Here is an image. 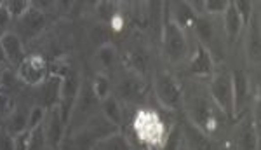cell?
<instances>
[{
    "mask_svg": "<svg viewBox=\"0 0 261 150\" xmlns=\"http://www.w3.org/2000/svg\"><path fill=\"white\" fill-rule=\"evenodd\" d=\"M181 110L185 112L188 122H192L193 126L207 133L209 136H213L214 131L218 129V124H220L218 114H221V112L214 105L211 94L207 91V84H202V81H199V79H193L192 84L183 86Z\"/></svg>",
    "mask_w": 261,
    "mask_h": 150,
    "instance_id": "6da1fadb",
    "label": "cell"
},
{
    "mask_svg": "<svg viewBox=\"0 0 261 150\" xmlns=\"http://www.w3.org/2000/svg\"><path fill=\"white\" fill-rule=\"evenodd\" d=\"M161 44L164 58L171 66H179L187 63L188 56H190L192 40L188 39V32L169 18L167 11H164Z\"/></svg>",
    "mask_w": 261,
    "mask_h": 150,
    "instance_id": "7a4b0ae2",
    "label": "cell"
},
{
    "mask_svg": "<svg viewBox=\"0 0 261 150\" xmlns=\"http://www.w3.org/2000/svg\"><path fill=\"white\" fill-rule=\"evenodd\" d=\"M151 89H153L159 105L166 110L176 112L183 105V84L169 70H157L153 73Z\"/></svg>",
    "mask_w": 261,
    "mask_h": 150,
    "instance_id": "3957f363",
    "label": "cell"
},
{
    "mask_svg": "<svg viewBox=\"0 0 261 150\" xmlns=\"http://www.w3.org/2000/svg\"><path fill=\"white\" fill-rule=\"evenodd\" d=\"M133 129L143 145L155 148H161L162 141L167 135V128L164 120L159 117L157 112L148 110V108L138 110L136 117L133 120Z\"/></svg>",
    "mask_w": 261,
    "mask_h": 150,
    "instance_id": "277c9868",
    "label": "cell"
},
{
    "mask_svg": "<svg viewBox=\"0 0 261 150\" xmlns=\"http://www.w3.org/2000/svg\"><path fill=\"white\" fill-rule=\"evenodd\" d=\"M207 91L211 94L214 105L225 117H235L233 105V86H231V73L226 68H216L207 79Z\"/></svg>",
    "mask_w": 261,
    "mask_h": 150,
    "instance_id": "5b68a950",
    "label": "cell"
},
{
    "mask_svg": "<svg viewBox=\"0 0 261 150\" xmlns=\"http://www.w3.org/2000/svg\"><path fill=\"white\" fill-rule=\"evenodd\" d=\"M113 94L119 99H122V102L130 103V105H138V103H141L143 99L148 96V84H146L143 75L130 72L127 75H122L119 79Z\"/></svg>",
    "mask_w": 261,
    "mask_h": 150,
    "instance_id": "8992f818",
    "label": "cell"
},
{
    "mask_svg": "<svg viewBox=\"0 0 261 150\" xmlns=\"http://www.w3.org/2000/svg\"><path fill=\"white\" fill-rule=\"evenodd\" d=\"M187 68L188 73L193 79H199V81H207L211 77V73L216 70V63H214L211 53L204 47L202 44H199L195 40H192V49H190V56L187 60Z\"/></svg>",
    "mask_w": 261,
    "mask_h": 150,
    "instance_id": "52a82bcc",
    "label": "cell"
},
{
    "mask_svg": "<svg viewBox=\"0 0 261 150\" xmlns=\"http://www.w3.org/2000/svg\"><path fill=\"white\" fill-rule=\"evenodd\" d=\"M49 66L45 63V60L40 54H30L24 58V61L16 68V77L21 84H27L30 87H39L47 75Z\"/></svg>",
    "mask_w": 261,
    "mask_h": 150,
    "instance_id": "ba28073f",
    "label": "cell"
},
{
    "mask_svg": "<svg viewBox=\"0 0 261 150\" xmlns=\"http://www.w3.org/2000/svg\"><path fill=\"white\" fill-rule=\"evenodd\" d=\"M246 35H244V53H246V61L249 66L258 68L261 58V39H259V14L258 11L252 12L251 19L244 27Z\"/></svg>",
    "mask_w": 261,
    "mask_h": 150,
    "instance_id": "9c48e42d",
    "label": "cell"
},
{
    "mask_svg": "<svg viewBox=\"0 0 261 150\" xmlns=\"http://www.w3.org/2000/svg\"><path fill=\"white\" fill-rule=\"evenodd\" d=\"M181 124V141H183L185 150H218V145L213 136L204 133L202 129L193 126L185 119Z\"/></svg>",
    "mask_w": 261,
    "mask_h": 150,
    "instance_id": "30bf717a",
    "label": "cell"
},
{
    "mask_svg": "<svg viewBox=\"0 0 261 150\" xmlns=\"http://www.w3.org/2000/svg\"><path fill=\"white\" fill-rule=\"evenodd\" d=\"M61 91H63V75H49L44 82L39 86V96L37 103L45 110H53V108L60 107L61 103Z\"/></svg>",
    "mask_w": 261,
    "mask_h": 150,
    "instance_id": "8fae6325",
    "label": "cell"
},
{
    "mask_svg": "<svg viewBox=\"0 0 261 150\" xmlns=\"http://www.w3.org/2000/svg\"><path fill=\"white\" fill-rule=\"evenodd\" d=\"M231 86H233V105L235 115H239L251 102V77L244 68L230 70Z\"/></svg>",
    "mask_w": 261,
    "mask_h": 150,
    "instance_id": "7c38bea8",
    "label": "cell"
},
{
    "mask_svg": "<svg viewBox=\"0 0 261 150\" xmlns=\"http://www.w3.org/2000/svg\"><path fill=\"white\" fill-rule=\"evenodd\" d=\"M221 32H223V37H225V44L228 45V47H233L235 44H237V40L241 39L242 32H244V21L241 18V14H239V11L235 9L233 2L228 4V7H226V11L223 12L221 16Z\"/></svg>",
    "mask_w": 261,
    "mask_h": 150,
    "instance_id": "4fadbf2b",
    "label": "cell"
},
{
    "mask_svg": "<svg viewBox=\"0 0 261 150\" xmlns=\"http://www.w3.org/2000/svg\"><path fill=\"white\" fill-rule=\"evenodd\" d=\"M44 131H45V138H47L49 148H60L63 140L66 135V124L63 122L60 108H53L47 110V117L44 122Z\"/></svg>",
    "mask_w": 261,
    "mask_h": 150,
    "instance_id": "5bb4252c",
    "label": "cell"
},
{
    "mask_svg": "<svg viewBox=\"0 0 261 150\" xmlns=\"http://www.w3.org/2000/svg\"><path fill=\"white\" fill-rule=\"evenodd\" d=\"M45 14L40 9L32 7L23 18L19 19V39L21 40H33L44 32L45 28Z\"/></svg>",
    "mask_w": 261,
    "mask_h": 150,
    "instance_id": "9a60e30c",
    "label": "cell"
},
{
    "mask_svg": "<svg viewBox=\"0 0 261 150\" xmlns=\"http://www.w3.org/2000/svg\"><path fill=\"white\" fill-rule=\"evenodd\" d=\"M0 44H2L4 54H6L7 65L9 66L18 68V66L24 61V58L28 56V54L24 53L23 40L19 39V35L16 32H7L6 35L0 37Z\"/></svg>",
    "mask_w": 261,
    "mask_h": 150,
    "instance_id": "2e32d148",
    "label": "cell"
},
{
    "mask_svg": "<svg viewBox=\"0 0 261 150\" xmlns=\"http://www.w3.org/2000/svg\"><path fill=\"white\" fill-rule=\"evenodd\" d=\"M30 108L24 103H16L14 110L11 112V115L4 120V129L9 133L11 136H18L21 133L28 131V117H30Z\"/></svg>",
    "mask_w": 261,
    "mask_h": 150,
    "instance_id": "e0dca14e",
    "label": "cell"
},
{
    "mask_svg": "<svg viewBox=\"0 0 261 150\" xmlns=\"http://www.w3.org/2000/svg\"><path fill=\"white\" fill-rule=\"evenodd\" d=\"M99 108L101 112L99 114L103 115L105 119L108 120V122H112L113 126L120 128L122 124H124V117H125V112L124 108H122V103L120 99L115 96V94H108L105 99H101L99 102Z\"/></svg>",
    "mask_w": 261,
    "mask_h": 150,
    "instance_id": "ac0fdd59",
    "label": "cell"
},
{
    "mask_svg": "<svg viewBox=\"0 0 261 150\" xmlns=\"http://www.w3.org/2000/svg\"><path fill=\"white\" fill-rule=\"evenodd\" d=\"M258 128L252 124V119L247 120L239 131L237 147L239 150H258Z\"/></svg>",
    "mask_w": 261,
    "mask_h": 150,
    "instance_id": "d6986e66",
    "label": "cell"
},
{
    "mask_svg": "<svg viewBox=\"0 0 261 150\" xmlns=\"http://www.w3.org/2000/svg\"><path fill=\"white\" fill-rule=\"evenodd\" d=\"M96 61H98V65H99V72L108 75V72L115 68V65H117L115 45L105 44V45H101V47H98V51H96Z\"/></svg>",
    "mask_w": 261,
    "mask_h": 150,
    "instance_id": "ffe728a7",
    "label": "cell"
},
{
    "mask_svg": "<svg viewBox=\"0 0 261 150\" xmlns=\"http://www.w3.org/2000/svg\"><path fill=\"white\" fill-rule=\"evenodd\" d=\"M91 150H133V147H130L129 140L125 138V135H122L119 131L98 140Z\"/></svg>",
    "mask_w": 261,
    "mask_h": 150,
    "instance_id": "44dd1931",
    "label": "cell"
},
{
    "mask_svg": "<svg viewBox=\"0 0 261 150\" xmlns=\"http://www.w3.org/2000/svg\"><path fill=\"white\" fill-rule=\"evenodd\" d=\"M181 148H183V141H181V124L176 122V124H172L171 129H167V135L159 150H181Z\"/></svg>",
    "mask_w": 261,
    "mask_h": 150,
    "instance_id": "7402d4cb",
    "label": "cell"
},
{
    "mask_svg": "<svg viewBox=\"0 0 261 150\" xmlns=\"http://www.w3.org/2000/svg\"><path fill=\"white\" fill-rule=\"evenodd\" d=\"M91 86H92V91H94V94L98 96L99 102L107 98L108 94H112V82L107 73H101V72L96 73L94 81H91Z\"/></svg>",
    "mask_w": 261,
    "mask_h": 150,
    "instance_id": "603a6c76",
    "label": "cell"
},
{
    "mask_svg": "<svg viewBox=\"0 0 261 150\" xmlns=\"http://www.w3.org/2000/svg\"><path fill=\"white\" fill-rule=\"evenodd\" d=\"M19 84L21 82L18 81V77H16V72L11 68H6L2 73H0V91L6 94H11L16 93V91H19Z\"/></svg>",
    "mask_w": 261,
    "mask_h": 150,
    "instance_id": "cb8c5ba5",
    "label": "cell"
},
{
    "mask_svg": "<svg viewBox=\"0 0 261 150\" xmlns=\"http://www.w3.org/2000/svg\"><path fill=\"white\" fill-rule=\"evenodd\" d=\"M89 37H91L92 42L98 45V47H101V45H105V44H112V32L105 23L94 24L91 33H89Z\"/></svg>",
    "mask_w": 261,
    "mask_h": 150,
    "instance_id": "d4e9b609",
    "label": "cell"
},
{
    "mask_svg": "<svg viewBox=\"0 0 261 150\" xmlns=\"http://www.w3.org/2000/svg\"><path fill=\"white\" fill-rule=\"evenodd\" d=\"M4 4H6V9L9 12L11 19H18V21L33 7V4L27 2V0H11V2H4Z\"/></svg>",
    "mask_w": 261,
    "mask_h": 150,
    "instance_id": "484cf974",
    "label": "cell"
},
{
    "mask_svg": "<svg viewBox=\"0 0 261 150\" xmlns=\"http://www.w3.org/2000/svg\"><path fill=\"white\" fill-rule=\"evenodd\" d=\"M230 0H209L204 2V14L211 16V18H221L223 12L226 11Z\"/></svg>",
    "mask_w": 261,
    "mask_h": 150,
    "instance_id": "4316f807",
    "label": "cell"
},
{
    "mask_svg": "<svg viewBox=\"0 0 261 150\" xmlns=\"http://www.w3.org/2000/svg\"><path fill=\"white\" fill-rule=\"evenodd\" d=\"M47 138H45V131H44V124L40 128L33 129L32 136H30V145H28V150H47Z\"/></svg>",
    "mask_w": 261,
    "mask_h": 150,
    "instance_id": "83f0119b",
    "label": "cell"
},
{
    "mask_svg": "<svg viewBox=\"0 0 261 150\" xmlns=\"http://www.w3.org/2000/svg\"><path fill=\"white\" fill-rule=\"evenodd\" d=\"M45 117H47V110L39 105H33L30 108V117H28V131L40 128L45 122Z\"/></svg>",
    "mask_w": 261,
    "mask_h": 150,
    "instance_id": "f1b7e54d",
    "label": "cell"
},
{
    "mask_svg": "<svg viewBox=\"0 0 261 150\" xmlns=\"http://www.w3.org/2000/svg\"><path fill=\"white\" fill-rule=\"evenodd\" d=\"M16 107V102H14V96L11 94H6L0 91V120H6L7 117L11 115V112L14 110Z\"/></svg>",
    "mask_w": 261,
    "mask_h": 150,
    "instance_id": "f546056e",
    "label": "cell"
},
{
    "mask_svg": "<svg viewBox=\"0 0 261 150\" xmlns=\"http://www.w3.org/2000/svg\"><path fill=\"white\" fill-rule=\"evenodd\" d=\"M233 6H235V9L239 11V14H241V18H242V21L244 24H247V21L251 19V16H252V4L251 2H244V0H237V2H233Z\"/></svg>",
    "mask_w": 261,
    "mask_h": 150,
    "instance_id": "4dcf8cb0",
    "label": "cell"
},
{
    "mask_svg": "<svg viewBox=\"0 0 261 150\" xmlns=\"http://www.w3.org/2000/svg\"><path fill=\"white\" fill-rule=\"evenodd\" d=\"M9 23H11V16L6 9V4L0 2V37L6 35L9 30Z\"/></svg>",
    "mask_w": 261,
    "mask_h": 150,
    "instance_id": "1f68e13d",
    "label": "cell"
},
{
    "mask_svg": "<svg viewBox=\"0 0 261 150\" xmlns=\"http://www.w3.org/2000/svg\"><path fill=\"white\" fill-rule=\"evenodd\" d=\"M30 136H32V131H24V133H21V135L14 136V150H28Z\"/></svg>",
    "mask_w": 261,
    "mask_h": 150,
    "instance_id": "d6a6232c",
    "label": "cell"
},
{
    "mask_svg": "<svg viewBox=\"0 0 261 150\" xmlns=\"http://www.w3.org/2000/svg\"><path fill=\"white\" fill-rule=\"evenodd\" d=\"M0 150H14V136H11L4 128H0Z\"/></svg>",
    "mask_w": 261,
    "mask_h": 150,
    "instance_id": "836d02e7",
    "label": "cell"
},
{
    "mask_svg": "<svg viewBox=\"0 0 261 150\" xmlns=\"http://www.w3.org/2000/svg\"><path fill=\"white\" fill-rule=\"evenodd\" d=\"M0 65H7V58H6V54H4L2 44H0Z\"/></svg>",
    "mask_w": 261,
    "mask_h": 150,
    "instance_id": "e575fe53",
    "label": "cell"
}]
</instances>
